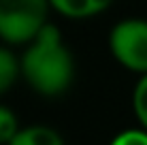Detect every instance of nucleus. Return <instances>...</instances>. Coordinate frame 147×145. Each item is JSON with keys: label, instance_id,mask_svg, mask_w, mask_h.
<instances>
[{"label": "nucleus", "instance_id": "f257e3e1", "mask_svg": "<svg viewBox=\"0 0 147 145\" xmlns=\"http://www.w3.org/2000/svg\"><path fill=\"white\" fill-rule=\"evenodd\" d=\"M22 60V77L40 96H60L73 86L75 60L62 41V32L47 24L32 43L26 45Z\"/></svg>", "mask_w": 147, "mask_h": 145}, {"label": "nucleus", "instance_id": "f03ea898", "mask_svg": "<svg viewBox=\"0 0 147 145\" xmlns=\"http://www.w3.org/2000/svg\"><path fill=\"white\" fill-rule=\"evenodd\" d=\"M49 0H0V41L28 45L47 26Z\"/></svg>", "mask_w": 147, "mask_h": 145}, {"label": "nucleus", "instance_id": "7ed1b4c3", "mask_svg": "<svg viewBox=\"0 0 147 145\" xmlns=\"http://www.w3.org/2000/svg\"><path fill=\"white\" fill-rule=\"evenodd\" d=\"M109 49L124 68L147 73V19L130 17L117 22L109 32Z\"/></svg>", "mask_w": 147, "mask_h": 145}, {"label": "nucleus", "instance_id": "20e7f679", "mask_svg": "<svg viewBox=\"0 0 147 145\" xmlns=\"http://www.w3.org/2000/svg\"><path fill=\"white\" fill-rule=\"evenodd\" d=\"M111 4L113 0H49V7L68 19L94 17V15L107 11Z\"/></svg>", "mask_w": 147, "mask_h": 145}, {"label": "nucleus", "instance_id": "39448f33", "mask_svg": "<svg viewBox=\"0 0 147 145\" xmlns=\"http://www.w3.org/2000/svg\"><path fill=\"white\" fill-rule=\"evenodd\" d=\"M9 145H64V139L55 128L34 124V126L22 128Z\"/></svg>", "mask_w": 147, "mask_h": 145}, {"label": "nucleus", "instance_id": "423d86ee", "mask_svg": "<svg viewBox=\"0 0 147 145\" xmlns=\"http://www.w3.org/2000/svg\"><path fill=\"white\" fill-rule=\"evenodd\" d=\"M22 75V60L7 47H0V96L13 88L17 77Z\"/></svg>", "mask_w": 147, "mask_h": 145}, {"label": "nucleus", "instance_id": "0eeeda50", "mask_svg": "<svg viewBox=\"0 0 147 145\" xmlns=\"http://www.w3.org/2000/svg\"><path fill=\"white\" fill-rule=\"evenodd\" d=\"M132 109H134V115H136V119H139L141 128L147 130V73L141 75V79L136 81V86H134Z\"/></svg>", "mask_w": 147, "mask_h": 145}, {"label": "nucleus", "instance_id": "6e6552de", "mask_svg": "<svg viewBox=\"0 0 147 145\" xmlns=\"http://www.w3.org/2000/svg\"><path fill=\"white\" fill-rule=\"evenodd\" d=\"M19 130H22V128H19L17 115H15L9 107L0 105V145H9Z\"/></svg>", "mask_w": 147, "mask_h": 145}, {"label": "nucleus", "instance_id": "1a4fd4ad", "mask_svg": "<svg viewBox=\"0 0 147 145\" xmlns=\"http://www.w3.org/2000/svg\"><path fill=\"white\" fill-rule=\"evenodd\" d=\"M109 145H147V130L145 128H128V130L115 134Z\"/></svg>", "mask_w": 147, "mask_h": 145}]
</instances>
